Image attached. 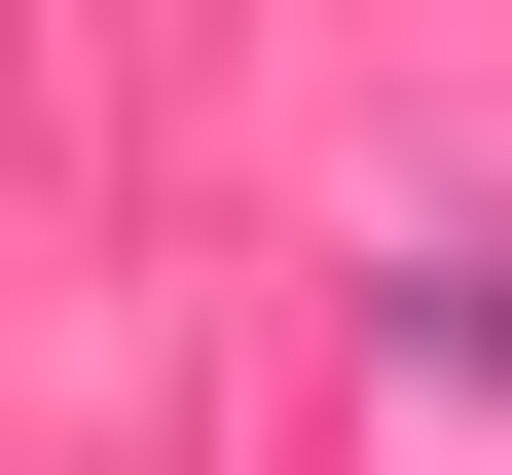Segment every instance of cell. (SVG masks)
<instances>
[{
	"instance_id": "obj_1",
	"label": "cell",
	"mask_w": 512,
	"mask_h": 475,
	"mask_svg": "<svg viewBox=\"0 0 512 475\" xmlns=\"http://www.w3.org/2000/svg\"><path fill=\"white\" fill-rule=\"evenodd\" d=\"M366 329H403L439 402H512V220H403V293H366Z\"/></svg>"
}]
</instances>
